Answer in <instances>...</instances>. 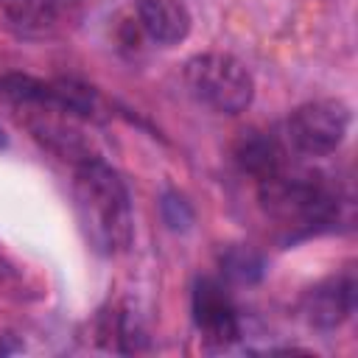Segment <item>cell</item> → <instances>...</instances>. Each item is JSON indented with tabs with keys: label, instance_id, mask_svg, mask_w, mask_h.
Here are the masks:
<instances>
[{
	"label": "cell",
	"instance_id": "1",
	"mask_svg": "<svg viewBox=\"0 0 358 358\" xmlns=\"http://www.w3.org/2000/svg\"><path fill=\"white\" fill-rule=\"evenodd\" d=\"M73 199L81 232L101 255L126 252L134 238V218L126 182L98 157L81 159L73 176Z\"/></svg>",
	"mask_w": 358,
	"mask_h": 358
},
{
	"label": "cell",
	"instance_id": "2",
	"mask_svg": "<svg viewBox=\"0 0 358 358\" xmlns=\"http://www.w3.org/2000/svg\"><path fill=\"white\" fill-rule=\"evenodd\" d=\"M260 182V204L271 221L282 229L294 232H313L338 215V196L336 190L313 173H296L280 168L277 173L257 179Z\"/></svg>",
	"mask_w": 358,
	"mask_h": 358
},
{
	"label": "cell",
	"instance_id": "3",
	"mask_svg": "<svg viewBox=\"0 0 358 358\" xmlns=\"http://www.w3.org/2000/svg\"><path fill=\"white\" fill-rule=\"evenodd\" d=\"M185 84L199 103L221 115H238L255 98L252 73L229 53H199L187 59Z\"/></svg>",
	"mask_w": 358,
	"mask_h": 358
},
{
	"label": "cell",
	"instance_id": "4",
	"mask_svg": "<svg viewBox=\"0 0 358 358\" xmlns=\"http://www.w3.org/2000/svg\"><path fill=\"white\" fill-rule=\"evenodd\" d=\"M350 117V106L338 98L308 101L291 112L285 134L294 151L305 157H327L344 143Z\"/></svg>",
	"mask_w": 358,
	"mask_h": 358
},
{
	"label": "cell",
	"instance_id": "5",
	"mask_svg": "<svg viewBox=\"0 0 358 358\" xmlns=\"http://www.w3.org/2000/svg\"><path fill=\"white\" fill-rule=\"evenodd\" d=\"M193 319L204 341L227 347L241 336L238 310L224 291V285L213 277H199L193 285Z\"/></svg>",
	"mask_w": 358,
	"mask_h": 358
},
{
	"label": "cell",
	"instance_id": "6",
	"mask_svg": "<svg viewBox=\"0 0 358 358\" xmlns=\"http://www.w3.org/2000/svg\"><path fill=\"white\" fill-rule=\"evenodd\" d=\"M355 308V277L352 271H344L338 277H330L308 291L305 296V313L310 324L322 330L338 327Z\"/></svg>",
	"mask_w": 358,
	"mask_h": 358
},
{
	"label": "cell",
	"instance_id": "7",
	"mask_svg": "<svg viewBox=\"0 0 358 358\" xmlns=\"http://www.w3.org/2000/svg\"><path fill=\"white\" fill-rule=\"evenodd\" d=\"M137 25L157 45H179L190 34V14L179 0H134Z\"/></svg>",
	"mask_w": 358,
	"mask_h": 358
},
{
	"label": "cell",
	"instance_id": "8",
	"mask_svg": "<svg viewBox=\"0 0 358 358\" xmlns=\"http://www.w3.org/2000/svg\"><path fill=\"white\" fill-rule=\"evenodd\" d=\"M238 162L255 179H266V176L277 173L280 168H285V154H282V148L277 145L274 137L252 134L238 145Z\"/></svg>",
	"mask_w": 358,
	"mask_h": 358
},
{
	"label": "cell",
	"instance_id": "9",
	"mask_svg": "<svg viewBox=\"0 0 358 358\" xmlns=\"http://www.w3.org/2000/svg\"><path fill=\"white\" fill-rule=\"evenodd\" d=\"M0 6L25 31L45 28L56 17V0H0Z\"/></svg>",
	"mask_w": 358,
	"mask_h": 358
},
{
	"label": "cell",
	"instance_id": "10",
	"mask_svg": "<svg viewBox=\"0 0 358 358\" xmlns=\"http://www.w3.org/2000/svg\"><path fill=\"white\" fill-rule=\"evenodd\" d=\"M221 266L227 277H232L235 282H255L263 271V260L252 249H229L221 257Z\"/></svg>",
	"mask_w": 358,
	"mask_h": 358
},
{
	"label": "cell",
	"instance_id": "11",
	"mask_svg": "<svg viewBox=\"0 0 358 358\" xmlns=\"http://www.w3.org/2000/svg\"><path fill=\"white\" fill-rule=\"evenodd\" d=\"M14 350V344H8L6 338H0V355H6V352H11Z\"/></svg>",
	"mask_w": 358,
	"mask_h": 358
},
{
	"label": "cell",
	"instance_id": "12",
	"mask_svg": "<svg viewBox=\"0 0 358 358\" xmlns=\"http://www.w3.org/2000/svg\"><path fill=\"white\" fill-rule=\"evenodd\" d=\"M3 145H6V131L0 129V148H3Z\"/></svg>",
	"mask_w": 358,
	"mask_h": 358
}]
</instances>
